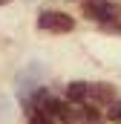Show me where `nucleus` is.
<instances>
[{
    "instance_id": "20e7f679",
    "label": "nucleus",
    "mask_w": 121,
    "mask_h": 124,
    "mask_svg": "<svg viewBox=\"0 0 121 124\" xmlns=\"http://www.w3.org/2000/svg\"><path fill=\"white\" fill-rule=\"evenodd\" d=\"M115 98H118V93H115V87H113V84H90V95H87V101L110 107Z\"/></svg>"
},
{
    "instance_id": "0eeeda50",
    "label": "nucleus",
    "mask_w": 121,
    "mask_h": 124,
    "mask_svg": "<svg viewBox=\"0 0 121 124\" xmlns=\"http://www.w3.org/2000/svg\"><path fill=\"white\" fill-rule=\"evenodd\" d=\"M107 118H110V121H118V124H121V98H115V101L110 104V113H107Z\"/></svg>"
},
{
    "instance_id": "7ed1b4c3",
    "label": "nucleus",
    "mask_w": 121,
    "mask_h": 124,
    "mask_svg": "<svg viewBox=\"0 0 121 124\" xmlns=\"http://www.w3.org/2000/svg\"><path fill=\"white\" fill-rule=\"evenodd\" d=\"M38 29L55 32V35H63V32H72V29H75V20H72L66 12L46 9V12H40V17H38Z\"/></svg>"
},
{
    "instance_id": "6e6552de",
    "label": "nucleus",
    "mask_w": 121,
    "mask_h": 124,
    "mask_svg": "<svg viewBox=\"0 0 121 124\" xmlns=\"http://www.w3.org/2000/svg\"><path fill=\"white\" fill-rule=\"evenodd\" d=\"M6 116H9V101L0 98V118H6Z\"/></svg>"
},
{
    "instance_id": "1a4fd4ad",
    "label": "nucleus",
    "mask_w": 121,
    "mask_h": 124,
    "mask_svg": "<svg viewBox=\"0 0 121 124\" xmlns=\"http://www.w3.org/2000/svg\"><path fill=\"white\" fill-rule=\"evenodd\" d=\"M6 3H9V0H0V6H6Z\"/></svg>"
},
{
    "instance_id": "f257e3e1",
    "label": "nucleus",
    "mask_w": 121,
    "mask_h": 124,
    "mask_svg": "<svg viewBox=\"0 0 121 124\" xmlns=\"http://www.w3.org/2000/svg\"><path fill=\"white\" fill-rule=\"evenodd\" d=\"M40 78H43V69H40V63H29L20 75H17V81H15V87H17V95H20V101L26 104L32 95L40 90Z\"/></svg>"
},
{
    "instance_id": "f03ea898",
    "label": "nucleus",
    "mask_w": 121,
    "mask_h": 124,
    "mask_svg": "<svg viewBox=\"0 0 121 124\" xmlns=\"http://www.w3.org/2000/svg\"><path fill=\"white\" fill-rule=\"evenodd\" d=\"M84 15L90 20H98V23H113L121 17V6L113 3V0H87L84 3Z\"/></svg>"
},
{
    "instance_id": "423d86ee",
    "label": "nucleus",
    "mask_w": 121,
    "mask_h": 124,
    "mask_svg": "<svg viewBox=\"0 0 121 124\" xmlns=\"http://www.w3.org/2000/svg\"><path fill=\"white\" fill-rule=\"evenodd\" d=\"M23 110H26V118H29V124H55L49 116H46V113H43V110H38V107H35V104H29V101L23 104Z\"/></svg>"
},
{
    "instance_id": "39448f33",
    "label": "nucleus",
    "mask_w": 121,
    "mask_h": 124,
    "mask_svg": "<svg viewBox=\"0 0 121 124\" xmlns=\"http://www.w3.org/2000/svg\"><path fill=\"white\" fill-rule=\"evenodd\" d=\"M87 95H90V84H87V81H72V84H66V101H69V104H81V101H87Z\"/></svg>"
}]
</instances>
